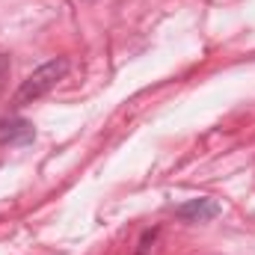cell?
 I'll list each match as a JSON object with an SVG mask.
<instances>
[{
    "mask_svg": "<svg viewBox=\"0 0 255 255\" xmlns=\"http://www.w3.org/2000/svg\"><path fill=\"white\" fill-rule=\"evenodd\" d=\"M9 71H12V60H9L6 54H0V86L6 83V77H9Z\"/></svg>",
    "mask_w": 255,
    "mask_h": 255,
    "instance_id": "obj_4",
    "label": "cell"
},
{
    "mask_svg": "<svg viewBox=\"0 0 255 255\" xmlns=\"http://www.w3.org/2000/svg\"><path fill=\"white\" fill-rule=\"evenodd\" d=\"M220 214V205L214 199H190L184 205L175 208V217L178 220H187V223H208Z\"/></svg>",
    "mask_w": 255,
    "mask_h": 255,
    "instance_id": "obj_3",
    "label": "cell"
},
{
    "mask_svg": "<svg viewBox=\"0 0 255 255\" xmlns=\"http://www.w3.org/2000/svg\"><path fill=\"white\" fill-rule=\"evenodd\" d=\"M65 74H68V60H65V57H57V60L42 63L33 74H27V77L21 80L18 92H15V107H27V104H33V101L45 98Z\"/></svg>",
    "mask_w": 255,
    "mask_h": 255,
    "instance_id": "obj_1",
    "label": "cell"
},
{
    "mask_svg": "<svg viewBox=\"0 0 255 255\" xmlns=\"http://www.w3.org/2000/svg\"><path fill=\"white\" fill-rule=\"evenodd\" d=\"M36 139V128L24 116H3L0 119V145H30Z\"/></svg>",
    "mask_w": 255,
    "mask_h": 255,
    "instance_id": "obj_2",
    "label": "cell"
}]
</instances>
